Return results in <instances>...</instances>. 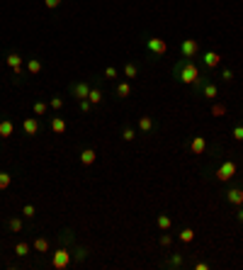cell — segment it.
Listing matches in <instances>:
<instances>
[{
  "label": "cell",
  "mask_w": 243,
  "mask_h": 270,
  "mask_svg": "<svg viewBox=\"0 0 243 270\" xmlns=\"http://www.w3.org/2000/svg\"><path fill=\"white\" fill-rule=\"evenodd\" d=\"M134 139H136V127L124 124V127H122V141H126V144H129V141H134Z\"/></svg>",
  "instance_id": "cell-29"
},
{
  "label": "cell",
  "mask_w": 243,
  "mask_h": 270,
  "mask_svg": "<svg viewBox=\"0 0 243 270\" xmlns=\"http://www.w3.org/2000/svg\"><path fill=\"white\" fill-rule=\"evenodd\" d=\"M10 183H12V173L0 171V190H7V188H10Z\"/></svg>",
  "instance_id": "cell-33"
},
{
  "label": "cell",
  "mask_w": 243,
  "mask_h": 270,
  "mask_svg": "<svg viewBox=\"0 0 243 270\" xmlns=\"http://www.w3.org/2000/svg\"><path fill=\"white\" fill-rule=\"evenodd\" d=\"M156 226H158L161 231H170V229H173V219H170V214L161 212V214L156 217Z\"/></svg>",
  "instance_id": "cell-23"
},
{
  "label": "cell",
  "mask_w": 243,
  "mask_h": 270,
  "mask_svg": "<svg viewBox=\"0 0 243 270\" xmlns=\"http://www.w3.org/2000/svg\"><path fill=\"white\" fill-rule=\"evenodd\" d=\"M88 100L97 107V105H102L105 102V95H102V90H100V85H97V78H93V85H90V93H88Z\"/></svg>",
  "instance_id": "cell-15"
},
{
  "label": "cell",
  "mask_w": 243,
  "mask_h": 270,
  "mask_svg": "<svg viewBox=\"0 0 243 270\" xmlns=\"http://www.w3.org/2000/svg\"><path fill=\"white\" fill-rule=\"evenodd\" d=\"M39 129H42L39 117H24V120H22V132H24V136H37Z\"/></svg>",
  "instance_id": "cell-11"
},
{
  "label": "cell",
  "mask_w": 243,
  "mask_h": 270,
  "mask_svg": "<svg viewBox=\"0 0 243 270\" xmlns=\"http://www.w3.org/2000/svg\"><path fill=\"white\" fill-rule=\"evenodd\" d=\"M187 148H190L192 156H204L209 151V141H207V136H192L187 141Z\"/></svg>",
  "instance_id": "cell-8"
},
{
  "label": "cell",
  "mask_w": 243,
  "mask_h": 270,
  "mask_svg": "<svg viewBox=\"0 0 243 270\" xmlns=\"http://www.w3.org/2000/svg\"><path fill=\"white\" fill-rule=\"evenodd\" d=\"M73 236H75V234H73V229H68V226H66L63 231H59L56 241H59V246H71V244H73Z\"/></svg>",
  "instance_id": "cell-26"
},
{
  "label": "cell",
  "mask_w": 243,
  "mask_h": 270,
  "mask_svg": "<svg viewBox=\"0 0 243 270\" xmlns=\"http://www.w3.org/2000/svg\"><path fill=\"white\" fill-rule=\"evenodd\" d=\"M78 161H80V166H93L95 161H97V151L93 148V146H85V148H80V153H78Z\"/></svg>",
  "instance_id": "cell-12"
},
{
  "label": "cell",
  "mask_w": 243,
  "mask_h": 270,
  "mask_svg": "<svg viewBox=\"0 0 243 270\" xmlns=\"http://www.w3.org/2000/svg\"><path fill=\"white\" fill-rule=\"evenodd\" d=\"M61 5H63V0H44V7H47V10H56Z\"/></svg>",
  "instance_id": "cell-39"
},
{
  "label": "cell",
  "mask_w": 243,
  "mask_h": 270,
  "mask_svg": "<svg viewBox=\"0 0 243 270\" xmlns=\"http://www.w3.org/2000/svg\"><path fill=\"white\" fill-rule=\"evenodd\" d=\"M178 239H180V244H192V241H194V229H190V226L180 229Z\"/></svg>",
  "instance_id": "cell-30"
},
{
  "label": "cell",
  "mask_w": 243,
  "mask_h": 270,
  "mask_svg": "<svg viewBox=\"0 0 243 270\" xmlns=\"http://www.w3.org/2000/svg\"><path fill=\"white\" fill-rule=\"evenodd\" d=\"M153 117H148V115H141L139 120H136V132L139 134H151L153 132Z\"/></svg>",
  "instance_id": "cell-16"
},
{
  "label": "cell",
  "mask_w": 243,
  "mask_h": 270,
  "mask_svg": "<svg viewBox=\"0 0 243 270\" xmlns=\"http://www.w3.org/2000/svg\"><path fill=\"white\" fill-rule=\"evenodd\" d=\"M144 49H146V54L151 56V59H161L166 51H168V44H166V39H161V37H144Z\"/></svg>",
  "instance_id": "cell-3"
},
{
  "label": "cell",
  "mask_w": 243,
  "mask_h": 270,
  "mask_svg": "<svg viewBox=\"0 0 243 270\" xmlns=\"http://www.w3.org/2000/svg\"><path fill=\"white\" fill-rule=\"evenodd\" d=\"M158 244H161V248H170V246H173V236H170L168 231H161V236H158Z\"/></svg>",
  "instance_id": "cell-32"
},
{
  "label": "cell",
  "mask_w": 243,
  "mask_h": 270,
  "mask_svg": "<svg viewBox=\"0 0 243 270\" xmlns=\"http://www.w3.org/2000/svg\"><path fill=\"white\" fill-rule=\"evenodd\" d=\"M49 129H51L54 134H63V132L68 129V124H66V120H63L61 115H54V117H49Z\"/></svg>",
  "instance_id": "cell-21"
},
{
  "label": "cell",
  "mask_w": 243,
  "mask_h": 270,
  "mask_svg": "<svg viewBox=\"0 0 243 270\" xmlns=\"http://www.w3.org/2000/svg\"><path fill=\"white\" fill-rule=\"evenodd\" d=\"M231 136H234L236 141H243V122H236V124H234V129H231Z\"/></svg>",
  "instance_id": "cell-36"
},
{
  "label": "cell",
  "mask_w": 243,
  "mask_h": 270,
  "mask_svg": "<svg viewBox=\"0 0 243 270\" xmlns=\"http://www.w3.org/2000/svg\"><path fill=\"white\" fill-rule=\"evenodd\" d=\"M122 75H124L126 80L136 78V75H139V64H136V61H126V64H124V68H122Z\"/></svg>",
  "instance_id": "cell-24"
},
{
  "label": "cell",
  "mask_w": 243,
  "mask_h": 270,
  "mask_svg": "<svg viewBox=\"0 0 243 270\" xmlns=\"http://www.w3.org/2000/svg\"><path fill=\"white\" fill-rule=\"evenodd\" d=\"M163 268H168V270H178L185 266V256L182 253H168V258L161 263Z\"/></svg>",
  "instance_id": "cell-18"
},
{
  "label": "cell",
  "mask_w": 243,
  "mask_h": 270,
  "mask_svg": "<svg viewBox=\"0 0 243 270\" xmlns=\"http://www.w3.org/2000/svg\"><path fill=\"white\" fill-rule=\"evenodd\" d=\"M15 134V122L10 117H2L0 120V139H10Z\"/></svg>",
  "instance_id": "cell-22"
},
{
  "label": "cell",
  "mask_w": 243,
  "mask_h": 270,
  "mask_svg": "<svg viewBox=\"0 0 243 270\" xmlns=\"http://www.w3.org/2000/svg\"><path fill=\"white\" fill-rule=\"evenodd\" d=\"M32 112H34V117H44L49 112V105L44 100H37V102H32Z\"/></svg>",
  "instance_id": "cell-28"
},
{
  "label": "cell",
  "mask_w": 243,
  "mask_h": 270,
  "mask_svg": "<svg viewBox=\"0 0 243 270\" xmlns=\"http://www.w3.org/2000/svg\"><path fill=\"white\" fill-rule=\"evenodd\" d=\"M5 66L12 68V75H15V80L20 83V75L24 73V56H22L20 51H10V54L5 56Z\"/></svg>",
  "instance_id": "cell-5"
},
{
  "label": "cell",
  "mask_w": 243,
  "mask_h": 270,
  "mask_svg": "<svg viewBox=\"0 0 243 270\" xmlns=\"http://www.w3.org/2000/svg\"><path fill=\"white\" fill-rule=\"evenodd\" d=\"M24 68H27V75H39V73L44 71V64H42V59L32 56V59L24 61Z\"/></svg>",
  "instance_id": "cell-20"
},
{
  "label": "cell",
  "mask_w": 243,
  "mask_h": 270,
  "mask_svg": "<svg viewBox=\"0 0 243 270\" xmlns=\"http://www.w3.org/2000/svg\"><path fill=\"white\" fill-rule=\"evenodd\" d=\"M199 98H204L207 102H214V100L219 98V85L212 80V75L204 78V83H202V88H199Z\"/></svg>",
  "instance_id": "cell-6"
},
{
  "label": "cell",
  "mask_w": 243,
  "mask_h": 270,
  "mask_svg": "<svg viewBox=\"0 0 243 270\" xmlns=\"http://www.w3.org/2000/svg\"><path fill=\"white\" fill-rule=\"evenodd\" d=\"M202 64H204V68H209V71H217L219 68V64H221V56L217 54V51H204L202 54Z\"/></svg>",
  "instance_id": "cell-13"
},
{
  "label": "cell",
  "mask_w": 243,
  "mask_h": 270,
  "mask_svg": "<svg viewBox=\"0 0 243 270\" xmlns=\"http://www.w3.org/2000/svg\"><path fill=\"white\" fill-rule=\"evenodd\" d=\"M221 80L224 83H231L234 80V71L231 68H221Z\"/></svg>",
  "instance_id": "cell-38"
},
{
  "label": "cell",
  "mask_w": 243,
  "mask_h": 270,
  "mask_svg": "<svg viewBox=\"0 0 243 270\" xmlns=\"http://www.w3.org/2000/svg\"><path fill=\"white\" fill-rule=\"evenodd\" d=\"M12 251H15V256H17V258H27V256H29V251H32V246H29L27 241H17V244L12 246Z\"/></svg>",
  "instance_id": "cell-25"
},
{
  "label": "cell",
  "mask_w": 243,
  "mask_h": 270,
  "mask_svg": "<svg viewBox=\"0 0 243 270\" xmlns=\"http://www.w3.org/2000/svg\"><path fill=\"white\" fill-rule=\"evenodd\" d=\"M173 78L182 83V85H190L192 95H199V88L207 78V73H202L194 59H180L173 64Z\"/></svg>",
  "instance_id": "cell-1"
},
{
  "label": "cell",
  "mask_w": 243,
  "mask_h": 270,
  "mask_svg": "<svg viewBox=\"0 0 243 270\" xmlns=\"http://www.w3.org/2000/svg\"><path fill=\"white\" fill-rule=\"evenodd\" d=\"M131 93H134V88H131V80H126V78L115 85V98H117V100H126Z\"/></svg>",
  "instance_id": "cell-14"
},
{
  "label": "cell",
  "mask_w": 243,
  "mask_h": 270,
  "mask_svg": "<svg viewBox=\"0 0 243 270\" xmlns=\"http://www.w3.org/2000/svg\"><path fill=\"white\" fill-rule=\"evenodd\" d=\"M212 266L209 263H194V270H209Z\"/></svg>",
  "instance_id": "cell-40"
},
{
  "label": "cell",
  "mask_w": 243,
  "mask_h": 270,
  "mask_svg": "<svg viewBox=\"0 0 243 270\" xmlns=\"http://www.w3.org/2000/svg\"><path fill=\"white\" fill-rule=\"evenodd\" d=\"M49 107H51L54 112L63 110V95H51V100H49Z\"/></svg>",
  "instance_id": "cell-34"
},
{
  "label": "cell",
  "mask_w": 243,
  "mask_h": 270,
  "mask_svg": "<svg viewBox=\"0 0 243 270\" xmlns=\"http://www.w3.org/2000/svg\"><path fill=\"white\" fill-rule=\"evenodd\" d=\"M90 85H93V80H73V83L68 85V90H71V95H73L75 100H85L88 93H90Z\"/></svg>",
  "instance_id": "cell-7"
},
{
  "label": "cell",
  "mask_w": 243,
  "mask_h": 270,
  "mask_svg": "<svg viewBox=\"0 0 243 270\" xmlns=\"http://www.w3.org/2000/svg\"><path fill=\"white\" fill-rule=\"evenodd\" d=\"M221 153V146L214 148V166L207 168V178H214L219 183H231L236 175H239V161L234 156H219Z\"/></svg>",
  "instance_id": "cell-2"
},
{
  "label": "cell",
  "mask_w": 243,
  "mask_h": 270,
  "mask_svg": "<svg viewBox=\"0 0 243 270\" xmlns=\"http://www.w3.org/2000/svg\"><path fill=\"white\" fill-rule=\"evenodd\" d=\"M102 78H105V80H117V78H120V68H117V66H107V68H105V73H102Z\"/></svg>",
  "instance_id": "cell-31"
},
{
  "label": "cell",
  "mask_w": 243,
  "mask_h": 270,
  "mask_svg": "<svg viewBox=\"0 0 243 270\" xmlns=\"http://www.w3.org/2000/svg\"><path fill=\"white\" fill-rule=\"evenodd\" d=\"M22 214H24V219H32V217L37 214V207H34V204H24V207H22Z\"/></svg>",
  "instance_id": "cell-37"
},
{
  "label": "cell",
  "mask_w": 243,
  "mask_h": 270,
  "mask_svg": "<svg viewBox=\"0 0 243 270\" xmlns=\"http://www.w3.org/2000/svg\"><path fill=\"white\" fill-rule=\"evenodd\" d=\"M51 268L54 270L71 268V248L68 246H59V248L51 251Z\"/></svg>",
  "instance_id": "cell-4"
},
{
  "label": "cell",
  "mask_w": 243,
  "mask_h": 270,
  "mask_svg": "<svg viewBox=\"0 0 243 270\" xmlns=\"http://www.w3.org/2000/svg\"><path fill=\"white\" fill-rule=\"evenodd\" d=\"M88 261V248L85 246H73L71 251V266H83Z\"/></svg>",
  "instance_id": "cell-17"
},
{
  "label": "cell",
  "mask_w": 243,
  "mask_h": 270,
  "mask_svg": "<svg viewBox=\"0 0 243 270\" xmlns=\"http://www.w3.org/2000/svg\"><path fill=\"white\" fill-rule=\"evenodd\" d=\"M5 226H7L10 234H22V231H24V219H22V217H7Z\"/></svg>",
  "instance_id": "cell-19"
},
{
  "label": "cell",
  "mask_w": 243,
  "mask_h": 270,
  "mask_svg": "<svg viewBox=\"0 0 243 270\" xmlns=\"http://www.w3.org/2000/svg\"><path fill=\"white\" fill-rule=\"evenodd\" d=\"M180 56L182 59H197V56H199V42H197V39H182Z\"/></svg>",
  "instance_id": "cell-9"
},
{
  "label": "cell",
  "mask_w": 243,
  "mask_h": 270,
  "mask_svg": "<svg viewBox=\"0 0 243 270\" xmlns=\"http://www.w3.org/2000/svg\"><path fill=\"white\" fill-rule=\"evenodd\" d=\"M0 88H2V85H0Z\"/></svg>",
  "instance_id": "cell-42"
},
{
  "label": "cell",
  "mask_w": 243,
  "mask_h": 270,
  "mask_svg": "<svg viewBox=\"0 0 243 270\" xmlns=\"http://www.w3.org/2000/svg\"><path fill=\"white\" fill-rule=\"evenodd\" d=\"M93 107H95V105H93L88 98H85V100H78V110H80L83 115H90V112H93Z\"/></svg>",
  "instance_id": "cell-35"
},
{
  "label": "cell",
  "mask_w": 243,
  "mask_h": 270,
  "mask_svg": "<svg viewBox=\"0 0 243 270\" xmlns=\"http://www.w3.org/2000/svg\"><path fill=\"white\" fill-rule=\"evenodd\" d=\"M224 200H226L229 204H234V207H241L243 204V188L241 185H231V188H226Z\"/></svg>",
  "instance_id": "cell-10"
},
{
  "label": "cell",
  "mask_w": 243,
  "mask_h": 270,
  "mask_svg": "<svg viewBox=\"0 0 243 270\" xmlns=\"http://www.w3.org/2000/svg\"><path fill=\"white\" fill-rule=\"evenodd\" d=\"M236 219H239V221H241V224H243V204H241V207H239V212H236Z\"/></svg>",
  "instance_id": "cell-41"
},
{
  "label": "cell",
  "mask_w": 243,
  "mask_h": 270,
  "mask_svg": "<svg viewBox=\"0 0 243 270\" xmlns=\"http://www.w3.org/2000/svg\"><path fill=\"white\" fill-rule=\"evenodd\" d=\"M32 248H34L37 253H49V239L37 236V239H34V244H32Z\"/></svg>",
  "instance_id": "cell-27"
}]
</instances>
